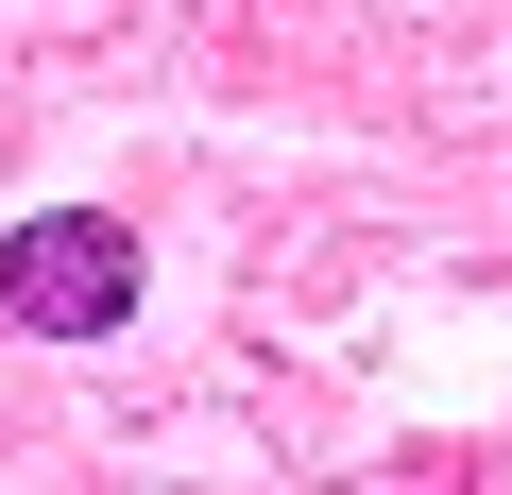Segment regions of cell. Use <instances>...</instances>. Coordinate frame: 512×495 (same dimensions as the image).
Segmentation results:
<instances>
[{"instance_id":"6da1fadb","label":"cell","mask_w":512,"mask_h":495,"mask_svg":"<svg viewBox=\"0 0 512 495\" xmlns=\"http://www.w3.org/2000/svg\"><path fill=\"white\" fill-rule=\"evenodd\" d=\"M0 325H18V342H103V325H137V222H120V205L0 222Z\"/></svg>"}]
</instances>
